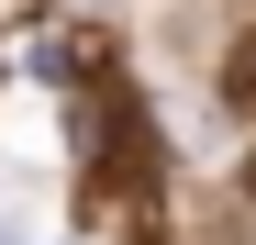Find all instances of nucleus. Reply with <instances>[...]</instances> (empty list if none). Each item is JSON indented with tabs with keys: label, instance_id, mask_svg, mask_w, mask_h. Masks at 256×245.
I'll return each mask as SVG.
<instances>
[{
	"label": "nucleus",
	"instance_id": "nucleus-1",
	"mask_svg": "<svg viewBox=\"0 0 256 245\" xmlns=\"http://www.w3.org/2000/svg\"><path fill=\"white\" fill-rule=\"evenodd\" d=\"M223 100L256 112V34H234V45H223Z\"/></svg>",
	"mask_w": 256,
	"mask_h": 245
}]
</instances>
